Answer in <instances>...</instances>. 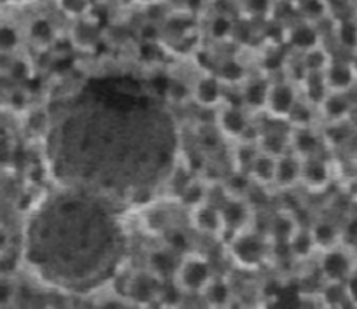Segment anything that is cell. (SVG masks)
I'll list each match as a JSON object with an SVG mask.
<instances>
[{
  "label": "cell",
  "mask_w": 357,
  "mask_h": 309,
  "mask_svg": "<svg viewBox=\"0 0 357 309\" xmlns=\"http://www.w3.org/2000/svg\"><path fill=\"white\" fill-rule=\"evenodd\" d=\"M298 231H300V225L289 212H277L268 225V232H270L268 239L277 245L289 246V241Z\"/></svg>",
  "instance_id": "cell-16"
},
{
  "label": "cell",
  "mask_w": 357,
  "mask_h": 309,
  "mask_svg": "<svg viewBox=\"0 0 357 309\" xmlns=\"http://www.w3.org/2000/svg\"><path fill=\"white\" fill-rule=\"evenodd\" d=\"M272 248L268 236L254 231L252 228L231 236L228 241V252L231 259L245 269H257L266 260Z\"/></svg>",
  "instance_id": "cell-2"
},
{
  "label": "cell",
  "mask_w": 357,
  "mask_h": 309,
  "mask_svg": "<svg viewBox=\"0 0 357 309\" xmlns=\"http://www.w3.org/2000/svg\"><path fill=\"white\" fill-rule=\"evenodd\" d=\"M301 161H303V164H301V184L312 191L328 187L329 180H331V166H329L328 161L321 156L301 157Z\"/></svg>",
  "instance_id": "cell-12"
},
{
  "label": "cell",
  "mask_w": 357,
  "mask_h": 309,
  "mask_svg": "<svg viewBox=\"0 0 357 309\" xmlns=\"http://www.w3.org/2000/svg\"><path fill=\"white\" fill-rule=\"evenodd\" d=\"M338 40L342 46L354 49L357 46V23L352 19H343L338 26Z\"/></svg>",
  "instance_id": "cell-31"
},
{
  "label": "cell",
  "mask_w": 357,
  "mask_h": 309,
  "mask_svg": "<svg viewBox=\"0 0 357 309\" xmlns=\"http://www.w3.org/2000/svg\"><path fill=\"white\" fill-rule=\"evenodd\" d=\"M191 100L205 111H218L226 103V86L214 72H205L191 86Z\"/></svg>",
  "instance_id": "cell-6"
},
{
  "label": "cell",
  "mask_w": 357,
  "mask_h": 309,
  "mask_svg": "<svg viewBox=\"0 0 357 309\" xmlns=\"http://www.w3.org/2000/svg\"><path fill=\"white\" fill-rule=\"evenodd\" d=\"M135 2L140 6H154V4H158L160 0H135Z\"/></svg>",
  "instance_id": "cell-39"
},
{
  "label": "cell",
  "mask_w": 357,
  "mask_h": 309,
  "mask_svg": "<svg viewBox=\"0 0 357 309\" xmlns=\"http://www.w3.org/2000/svg\"><path fill=\"white\" fill-rule=\"evenodd\" d=\"M219 206L222 221V235H228L229 238L238 232L245 231L250 228V206L243 201V198H235L228 196Z\"/></svg>",
  "instance_id": "cell-7"
},
{
  "label": "cell",
  "mask_w": 357,
  "mask_h": 309,
  "mask_svg": "<svg viewBox=\"0 0 357 309\" xmlns=\"http://www.w3.org/2000/svg\"><path fill=\"white\" fill-rule=\"evenodd\" d=\"M301 161L300 156L294 152H287L277 157V170L273 187L277 189H293L301 184Z\"/></svg>",
  "instance_id": "cell-14"
},
{
  "label": "cell",
  "mask_w": 357,
  "mask_h": 309,
  "mask_svg": "<svg viewBox=\"0 0 357 309\" xmlns=\"http://www.w3.org/2000/svg\"><path fill=\"white\" fill-rule=\"evenodd\" d=\"M235 32V23L228 15H215L208 25V33L215 40H226Z\"/></svg>",
  "instance_id": "cell-27"
},
{
  "label": "cell",
  "mask_w": 357,
  "mask_h": 309,
  "mask_svg": "<svg viewBox=\"0 0 357 309\" xmlns=\"http://www.w3.org/2000/svg\"><path fill=\"white\" fill-rule=\"evenodd\" d=\"M300 91H298L296 84L291 81H277L270 84V91H268L266 100V112L273 121H287L291 112L300 102Z\"/></svg>",
  "instance_id": "cell-4"
},
{
  "label": "cell",
  "mask_w": 357,
  "mask_h": 309,
  "mask_svg": "<svg viewBox=\"0 0 357 309\" xmlns=\"http://www.w3.org/2000/svg\"><path fill=\"white\" fill-rule=\"evenodd\" d=\"M188 8L191 9V13H197L200 11L202 6H204V0H186Z\"/></svg>",
  "instance_id": "cell-38"
},
{
  "label": "cell",
  "mask_w": 357,
  "mask_h": 309,
  "mask_svg": "<svg viewBox=\"0 0 357 309\" xmlns=\"http://www.w3.org/2000/svg\"><path fill=\"white\" fill-rule=\"evenodd\" d=\"M18 44H20L18 30L8 25L0 26V51H2V53H9V51L15 49Z\"/></svg>",
  "instance_id": "cell-32"
},
{
  "label": "cell",
  "mask_w": 357,
  "mask_h": 309,
  "mask_svg": "<svg viewBox=\"0 0 357 309\" xmlns=\"http://www.w3.org/2000/svg\"><path fill=\"white\" fill-rule=\"evenodd\" d=\"M272 9V0H245V11L254 18H263Z\"/></svg>",
  "instance_id": "cell-33"
},
{
  "label": "cell",
  "mask_w": 357,
  "mask_h": 309,
  "mask_svg": "<svg viewBox=\"0 0 357 309\" xmlns=\"http://www.w3.org/2000/svg\"><path fill=\"white\" fill-rule=\"evenodd\" d=\"M97 309H125V304L121 301H118V299H107V301L100 302L97 306Z\"/></svg>",
  "instance_id": "cell-37"
},
{
  "label": "cell",
  "mask_w": 357,
  "mask_h": 309,
  "mask_svg": "<svg viewBox=\"0 0 357 309\" xmlns=\"http://www.w3.org/2000/svg\"><path fill=\"white\" fill-rule=\"evenodd\" d=\"M181 253L172 250L170 246H160L147 253L146 269L160 281H172L181 262Z\"/></svg>",
  "instance_id": "cell-9"
},
{
  "label": "cell",
  "mask_w": 357,
  "mask_h": 309,
  "mask_svg": "<svg viewBox=\"0 0 357 309\" xmlns=\"http://www.w3.org/2000/svg\"><path fill=\"white\" fill-rule=\"evenodd\" d=\"M321 136L314 128H291V152L300 157L319 156Z\"/></svg>",
  "instance_id": "cell-17"
},
{
  "label": "cell",
  "mask_w": 357,
  "mask_h": 309,
  "mask_svg": "<svg viewBox=\"0 0 357 309\" xmlns=\"http://www.w3.org/2000/svg\"><path fill=\"white\" fill-rule=\"evenodd\" d=\"M190 221L191 228L195 231L202 232L207 236H222V221H221V212L219 206L208 201L204 205L197 206L193 210H190Z\"/></svg>",
  "instance_id": "cell-10"
},
{
  "label": "cell",
  "mask_w": 357,
  "mask_h": 309,
  "mask_svg": "<svg viewBox=\"0 0 357 309\" xmlns=\"http://www.w3.org/2000/svg\"><path fill=\"white\" fill-rule=\"evenodd\" d=\"M272 82L263 77H249L240 88V100L242 107L247 112H264L268 100V91H270Z\"/></svg>",
  "instance_id": "cell-13"
},
{
  "label": "cell",
  "mask_w": 357,
  "mask_h": 309,
  "mask_svg": "<svg viewBox=\"0 0 357 309\" xmlns=\"http://www.w3.org/2000/svg\"><path fill=\"white\" fill-rule=\"evenodd\" d=\"M204 304H207L211 309H226L231 302V287L228 281L219 280L218 276L211 281L207 288L202 294Z\"/></svg>",
  "instance_id": "cell-22"
},
{
  "label": "cell",
  "mask_w": 357,
  "mask_h": 309,
  "mask_svg": "<svg viewBox=\"0 0 357 309\" xmlns=\"http://www.w3.org/2000/svg\"><path fill=\"white\" fill-rule=\"evenodd\" d=\"M13 77L16 79H26L30 74V67L25 63V61H15L11 67Z\"/></svg>",
  "instance_id": "cell-36"
},
{
  "label": "cell",
  "mask_w": 357,
  "mask_h": 309,
  "mask_svg": "<svg viewBox=\"0 0 357 309\" xmlns=\"http://www.w3.org/2000/svg\"><path fill=\"white\" fill-rule=\"evenodd\" d=\"M319 271L326 283L347 285L357 271L352 248L342 243V245H336L324 252H319Z\"/></svg>",
  "instance_id": "cell-3"
},
{
  "label": "cell",
  "mask_w": 357,
  "mask_h": 309,
  "mask_svg": "<svg viewBox=\"0 0 357 309\" xmlns=\"http://www.w3.org/2000/svg\"><path fill=\"white\" fill-rule=\"evenodd\" d=\"M219 79L222 81V84H243L247 81V72L245 67L240 63L235 58H226V60L219 61L218 70L214 72Z\"/></svg>",
  "instance_id": "cell-23"
},
{
  "label": "cell",
  "mask_w": 357,
  "mask_h": 309,
  "mask_svg": "<svg viewBox=\"0 0 357 309\" xmlns=\"http://www.w3.org/2000/svg\"><path fill=\"white\" fill-rule=\"evenodd\" d=\"M328 11L324 0H303V13L308 18H321Z\"/></svg>",
  "instance_id": "cell-35"
},
{
  "label": "cell",
  "mask_w": 357,
  "mask_h": 309,
  "mask_svg": "<svg viewBox=\"0 0 357 309\" xmlns=\"http://www.w3.org/2000/svg\"><path fill=\"white\" fill-rule=\"evenodd\" d=\"M215 129L233 142H243L250 132L249 112L242 105L225 103L215 111Z\"/></svg>",
  "instance_id": "cell-5"
},
{
  "label": "cell",
  "mask_w": 357,
  "mask_h": 309,
  "mask_svg": "<svg viewBox=\"0 0 357 309\" xmlns=\"http://www.w3.org/2000/svg\"><path fill=\"white\" fill-rule=\"evenodd\" d=\"M322 75L329 93H350L357 81L356 68L343 60H333Z\"/></svg>",
  "instance_id": "cell-11"
},
{
  "label": "cell",
  "mask_w": 357,
  "mask_h": 309,
  "mask_svg": "<svg viewBox=\"0 0 357 309\" xmlns=\"http://www.w3.org/2000/svg\"><path fill=\"white\" fill-rule=\"evenodd\" d=\"M301 54H303V60H301L303 74H324V70L333 61L328 51H326L322 46H317L314 47V49Z\"/></svg>",
  "instance_id": "cell-25"
},
{
  "label": "cell",
  "mask_w": 357,
  "mask_h": 309,
  "mask_svg": "<svg viewBox=\"0 0 357 309\" xmlns=\"http://www.w3.org/2000/svg\"><path fill=\"white\" fill-rule=\"evenodd\" d=\"M161 281L144 267L133 274L126 285V299L135 306H147L158 299Z\"/></svg>",
  "instance_id": "cell-8"
},
{
  "label": "cell",
  "mask_w": 357,
  "mask_h": 309,
  "mask_svg": "<svg viewBox=\"0 0 357 309\" xmlns=\"http://www.w3.org/2000/svg\"><path fill=\"white\" fill-rule=\"evenodd\" d=\"M214 278V267L207 257L202 253L188 252L181 257L174 281L183 294L202 295Z\"/></svg>",
  "instance_id": "cell-1"
},
{
  "label": "cell",
  "mask_w": 357,
  "mask_h": 309,
  "mask_svg": "<svg viewBox=\"0 0 357 309\" xmlns=\"http://www.w3.org/2000/svg\"><path fill=\"white\" fill-rule=\"evenodd\" d=\"M61 13L72 19H82L91 9V0H58Z\"/></svg>",
  "instance_id": "cell-29"
},
{
  "label": "cell",
  "mask_w": 357,
  "mask_h": 309,
  "mask_svg": "<svg viewBox=\"0 0 357 309\" xmlns=\"http://www.w3.org/2000/svg\"><path fill=\"white\" fill-rule=\"evenodd\" d=\"M342 243L345 246H349V248L357 245V215L350 219L342 228Z\"/></svg>",
  "instance_id": "cell-34"
},
{
  "label": "cell",
  "mask_w": 357,
  "mask_h": 309,
  "mask_svg": "<svg viewBox=\"0 0 357 309\" xmlns=\"http://www.w3.org/2000/svg\"><path fill=\"white\" fill-rule=\"evenodd\" d=\"M97 42V29L93 23L82 18L77 19V25L74 26V44L81 47H91Z\"/></svg>",
  "instance_id": "cell-26"
},
{
  "label": "cell",
  "mask_w": 357,
  "mask_h": 309,
  "mask_svg": "<svg viewBox=\"0 0 357 309\" xmlns=\"http://www.w3.org/2000/svg\"><path fill=\"white\" fill-rule=\"evenodd\" d=\"M317 109L331 125H338V122H345L350 118L354 103L349 93H328Z\"/></svg>",
  "instance_id": "cell-15"
},
{
  "label": "cell",
  "mask_w": 357,
  "mask_h": 309,
  "mask_svg": "<svg viewBox=\"0 0 357 309\" xmlns=\"http://www.w3.org/2000/svg\"><path fill=\"white\" fill-rule=\"evenodd\" d=\"M30 37L39 44H50L54 40V26L50 19L37 18L30 26Z\"/></svg>",
  "instance_id": "cell-30"
},
{
  "label": "cell",
  "mask_w": 357,
  "mask_h": 309,
  "mask_svg": "<svg viewBox=\"0 0 357 309\" xmlns=\"http://www.w3.org/2000/svg\"><path fill=\"white\" fill-rule=\"evenodd\" d=\"M317 252L314 241L308 231H298L294 238L289 241V253L294 257H308L310 253Z\"/></svg>",
  "instance_id": "cell-28"
},
{
  "label": "cell",
  "mask_w": 357,
  "mask_h": 309,
  "mask_svg": "<svg viewBox=\"0 0 357 309\" xmlns=\"http://www.w3.org/2000/svg\"><path fill=\"white\" fill-rule=\"evenodd\" d=\"M287 42L294 49L307 53V51L321 46V33L310 22H301L287 32Z\"/></svg>",
  "instance_id": "cell-21"
},
{
  "label": "cell",
  "mask_w": 357,
  "mask_h": 309,
  "mask_svg": "<svg viewBox=\"0 0 357 309\" xmlns=\"http://www.w3.org/2000/svg\"><path fill=\"white\" fill-rule=\"evenodd\" d=\"M178 199L183 201L184 206H188L190 210H193L197 206L208 201V187L200 180H190L181 191H178Z\"/></svg>",
  "instance_id": "cell-24"
},
{
  "label": "cell",
  "mask_w": 357,
  "mask_h": 309,
  "mask_svg": "<svg viewBox=\"0 0 357 309\" xmlns=\"http://www.w3.org/2000/svg\"><path fill=\"white\" fill-rule=\"evenodd\" d=\"M308 232H310L315 250H319V252L342 245V228H338L331 221H317L308 229Z\"/></svg>",
  "instance_id": "cell-19"
},
{
  "label": "cell",
  "mask_w": 357,
  "mask_h": 309,
  "mask_svg": "<svg viewBox=\"0 0 357 309\" xmlns=\"http://www.w3.org/2000/svg\"><path fill=\"white\" fill-rule=\"evenodd\" d=\"M275 170H277V157L257 150L252 163H250L249 170H247V175H249L250 180L263 185V187H273Z\"/></svg>",
  "instance_id": "cell-18"
},
{
  "label": "cell",
  "mask_w": 357,
  "mask_h": 309,
  "mask_svg": "<svg viewBox=\"0 0 357 309\" xmlns=\"http://www.w3.org/2000/svg\"><path fill=\"white\" fill-rule=\"evenodd\" d=\"M257 149L273 157H280L291 152V129L287 132H277V129H266L257 136Z\"/></svg>",
  "instance_id": "cell-20"
}]
</instances>
